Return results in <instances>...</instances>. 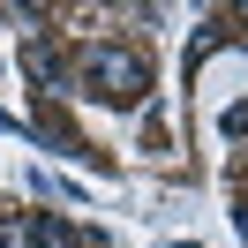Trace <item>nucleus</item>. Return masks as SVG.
<instances>
[{
    "label": "nucleus",
    "mask_w": 248,
    "mask_h": 248,
    "mask_svg": "<svg viewBox=\"0 0 248 248\" xmlns=\"http://www.w3.org/2000/svg\"><path fill=\"white\" fill-rule=\"evenodd\" d=\"M0 248H31V218H0Z\"/></svg>",
    "instance_id": "4"
},
{
    "label": "nucleus",
    "mask_w": 248,
    "mask_h": 248,
    "mask_svg": "<svg viewBox=\"0 0 248 248\" xmlns=\"http://www.w3.org/2000/svg\"><path fill=\"white\" fill-rule=\"evenodd\" d=\"M23 68H31L38 91H61V83H68V68L53 61V46H38V38H31V53H23Z\"/></svg>",
    "instance_id": "2"
},
{
    "label": "nucleus",
    "mask_w": 248,
    "mask_h": 248,
    "mask_svg": "<svg viewBox=\"0 0 248 248\" xmlns=\"http://www.w3.org/2000/svg\"><path fill=\"white\" fill-rule=\"evenodd\" d=\"M31 248H83V233L68 226V218L46 211V218H31Z\"/></svg>",
    "instance_id": "3"
},
{
    "label": "nucleus",
    "mask_w": 248,
    "mask_h": 248,
    "mask_svg": "<svg viewBox=\"0 0 248 248\" xmlns=\"http://www.w3.org/2000/svg\"><path fill=\"white\" fill-rule=\"evenodd\" d=\"M68 76H76V91L91 98V106H136V98L151 91V61H143L136 46H83Z\"/></svg>",
    "instance_id": "1"
},
{
    "label": "nucleus",
    "mask_w": 248,
    "mask_h": 248,
    "mask_svg": "<svg viewBox=\"0 0 248 248\" xmlns=\"http://www.w3.org/2000/svg\"><path fill=\"white\" fill-rule=\"evenodd\" d=\"M218 128H226V143H241V136H248V106H226V113H218Z\"/></svg>",
    "instance_id": "5"
},
{
    "label": "nucleus",
    "mask_w": 248,
    "mask_h": 248,
    "mask_svg": "<svg viewBox=\"0 0 248 248\" xmlns=\"http://www.w3.org/2000/svg\"><path fill=\"white\" fill-rule=\"evenodd\" d=\"M173 248H196V241H173Z\"/></svg>",
    "instance_id": "6"
}]
</instances>
